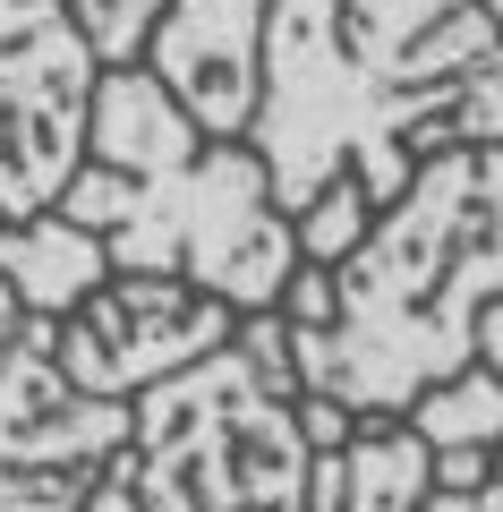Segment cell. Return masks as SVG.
Wrapping results in <instances>:
<instances>
[{"label":"cell","mask_w":503,"mask_h":512,"mask_svg":"<svg viewBox=\"0 0 503 512\" xmlns=\"http://www.w3.org/2000/svg\"><path fill=\"white\" fill-rule=\"evenodd\" d=\"M290 222L333 180L393 205L418 163L503 146V35L478 0H265V103L248 128Z\"/></svg>","instance_id":"1"},{"label":"cell","mask_w":503,"mask_h":512,"mask_svg":"<svg viewBox=\"0 0 503 512\" xmlns=\"http://www.w3.org/2000/svg\"><path fill=\"white\" fill-rule=\"evenodd\" d=\"M503 299V146H452L410 171L342 265H299L282 333L299 393L350 419H410L478 350Z\"/></svg>","instance_id":"2"},{"label":"cell","mask_w":503,"mask_h":512,"mask_svg":"<svg viewBox=\"0 0 503 512\" xmlns=\"http://www.w3.org/2000/svg\"><path fill=\"white\" fill-rule=\"evenodd\" d=\"M60 222L103 239L111 274H162L273 316L299 274V231L273 205L256 146H214L154 69H103L86 103V171L60 188Z\"/></svg>","instance_id":"3"},{"label":"cell","mask_w":503,"mask_h":512,"mask_svg":"<svg viewBox=\"0 0 503 512\" xmlns=\"http://www.w3.org/2000/svg\"><path fill=\"white\" fill-rule=\"evenodd\" d=\"M111 461L137 487V512H316V444L299 427V367L282 316H239L214 359L145 384Z\"/></svg>","instance_id":"4"},{"label":"cell","mask_w":503,"mask_h":512,"mask_svg":"<svg viewBox=\"0 0 503 512\" xmlns=\"http://www.w3.org/2000/svg\"><path fill=\"white\" fill-rule=\"evenodd\" d=\"M120 444L128 402L77 393L60 376V316H26L0 282V512H86Z\"/></svg>","instance_id":"5"},{"label":"cell","mask_w":503,"mask_h":512,"mask_svg":"<svg viewBox=\"0 0 503 512\" xmlns=\"http://www.w3.org/2000/svg\"><path fill=\"white\" fill-rule=\"evenodd\" d=\"M231 333L239 308H222L214 291H188L162 274H111L77 316H60V376L94 402H137L145 384L214 359Z\"/></svg>","instance_id":"6"},{"label":"cell","mask_w":503,"mask_h":512,"mask_svg":"<svg viewBox=\"0 0 503 512\" xmlns=\"http://www.w3.org/2000/svg\"><path fill=\"white\" fill-rule=\"evenodd\" d=\"M86 35L43 18L35 35L0 43V222H35L60 205V188L86 171V103H94Z\"/></svg>","instance_id":"7"},{"label":"cell","mask_w":503,"mask_h":512,"mask_svg":"<svg viewBox=\"0 0 503 512\" xmlns=\"http://www.w3.org/2000/svg\"><path fill=\"white\" fill-rule=\"evenodd\" d=\"M145 69L214 146H248L265 103V0H162Z\"/></svg>","instance_id":"8"},{"label":"cell","mask_w":503,"mask_h":512,"mask_svg":"<svg viewBox=\"0 0 503 512\" xmlns=\"http://www.w3.org/2000/svg\"><path fill=\"white\" fill-rule=\"evenodd\" d=\"M307 504L316 512H503V470L486 478L478 495L435 487V444L401 427H367L342 453H316L307 470Z\"/></svg>","instance_id":"9"},{"label":"cell","mask_w":503,"mask_h":512,"mask_svg":"<svg viewBox=\"0 0 503 512\" xmlns=\"http://www.w3.org/2000/svg\"><path fill=\"white\" fill-rule=\"evenodd\" d=\"M0 282L18 291L26 316H77L111 282V256H103L94 231H77V222H60V214L0 222Z\"/></svg>","instance_id":"10"},{"label":"cell","mask_w":503,"mask_h":512,"mask_svg":"<svg viewBox=\"0 0 503 512\" xmlns=\"http://www.w3.org/2000/svg\"><path fill=\"white\" fill-rule=\"evenodd\" d=\"M410 427L435 453H486L503 470V299L478 316V350L452 384H435L427 402L410 410Z\"/></svg>","instance_id":"11"},{"label":"cell","mask_w":503,"mask_h":512,"mask_svg":"<svg viewBox=\"0 0 503 512\" xmlns=\"http://www.w3.org/2000/svg\"><path fill=\"white\" fill-rule=\"evenodd\" d=\"M69 26L86 35L94 69H145V43L162 26V0H60Z\"/></svg>","instance_id":"12"},{"label":"cell","mask_w":503,"mask_h":512,"mask_svg":"<svg viewBox=\"0 0 503 512\" xmlns=\"http://www.w3.org/2000/svg\"><path fill=\"white\" fill-rule=\"evenodd\" d=\"M367 222H376L367 188H359V180H333L299 222H290V231H299V265H342V256L367 239Z\"/></svg>","instance_id":"13"},{"label":"cell","mask_w":503,"mask_h":512,"mask_svg":"<svg viewBox=\"0 0 503 512\" xmlns=\"http://www.w3.org/2000/svg\"><path fill=\"white\" fill-rule=\"evenodd\" d=\"M43 18H60V0H0V43H9V35H35Z\"/></svg>","instance_id":"14"},{"label":"cell","mask_w":503,"mask_h":512,"mask_svg":"<svg viewBox=\"0 0 503 512\" xmlns=\"http://www.w3.org/2000/svg\"><path fill=\"white\" fill-rule=\"evenodd\" d=\"M478 9H486V18H495V35H503V0H478Z\"/></svg>","instance_id":"15"}]
</instances>
